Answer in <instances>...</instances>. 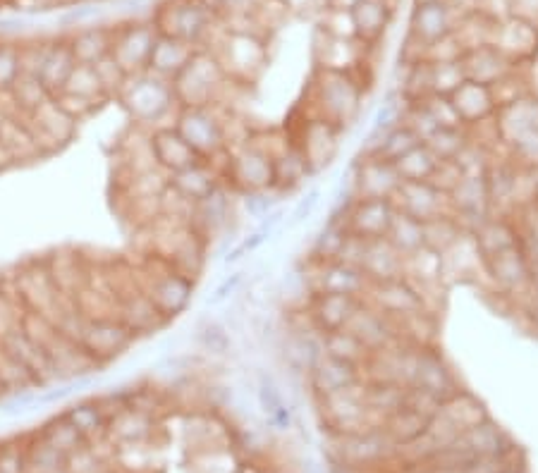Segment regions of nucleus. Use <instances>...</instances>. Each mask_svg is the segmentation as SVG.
I'll list each match as a JSON object with an SVG mask.
<instances>
[{"mask_svg":"<svg viewBox=\"0 0 538 473\" xmlns=\"http://www.w3.org/2000/svg\"><path fill=\"white\" fill-rule=\"evenodd\" d=\"M393 204L397 211L419 220V223H426L436 215L450 213L448 194L440 192L436 184L431 182H400V189L393 196Z\"/></svg>","mask_w":538,"mask_h":473,"instance_id":"nucleus-19","label":"nucleus"},{"mask_svg":"<svg viewBox=\"0 0 538 473\" xmlns=\"http://www.w3.org/2000/svg\"><path fill=\"white\" fill-rule=\"evenodd\" d=\"M149 149L151 158H154L156 168L163 170L165 175H175V172L192 168L194 163L204 161L173 125L151 129L149 134Z\"/></svg>","mask_w":538,"mask_h":473,"instance_id":"nucleus-18","label":"nucleus"},{"mask_svg":"<svg viewBox=\"0 0 538 473\" xmlns=\"http://www.w3.org/2000/svg\"><path fill=\"white\" fill-rule=\"evenodd\" d=\"M321 344H323V354L333 356V359L345 361V364L359 366L364 371L366 361L371 359V352L364 347L362 342L354 337L350 330L342 328L335 330V333H326L321 335Z\"/></svg>","mask_w":538,"mask_h":473,"instance_id":"nucleus-40","label":"nucleus"},{"mask_svg":"<svg viewBox=\"0 0 538 473\" xmlns=\"http://www.w3.org/2000/svg\"><path fill=\"white\" fill-rule=\"evenodd\" d=\"M72 55H75L77 65H96L110 55L113 46V29L110 27H82L67 39Z\"/></svg>","mask_w":538,"mask_h":473,"instance_id":"nucleus-37","label":"nucleus"},{"mask_svg":"<svg viewBox=\"0 0 538 473\" xmlns=\"http://www.w3.org/2000/svg\"><path fill=\"white\" fill-rule=\"evenodd\" d=\"M347 330H350V333L357 337L371 354L383 352V349L400 342L395 323L390 321L385 313L374 309L369 301H362V304H359V309L354 311L350 323H347Z\"/></svg>","mask_w":538,"mask_h":473,"instance_id":"nucleus-22","label":"nucleus"},{"mask_svg":"<svg viewBox=\"0 0 538 473\" xmlns=\"http://www.w3.org/2000/svg\"><path fill=\"white\" fill-rule=\"evenodd\" d=\"M240 473H252V471H240Z\"/></svg>","mask_w":538,"mask_h":473,"instance_id":"nucleus-60","label":"nucleus"},{"mask_svg":"<svg viewBox=\"0 0 538 473\" xmlns=\"http://www.w3.org/2000/svg\"><path fill=\"white\" fill-rule=\"evenodd\" d=\"M347 227L338 218H328V223L321 227L319 235L314 237V244L309 249V261L311 263H328L338 261L342 254V247L347 242Z\"/></svg>","mask_w":538,"mask_h":473,"instance_id":"nucleus-42","label":"nucleus"},{"mask_svg":"<svg viewBox=\"0 0 538 473\" xmlns=\"http://www.w3.org/2000/svg\"><path fill=\"white\" fill-rule=\"evenodd\" d=\"M39 438L48 442V445L55 447V450H60L65 454H70V452H75L79 450V447L82 445H87V440H84V435L79 433V430L72 426L70 421L65 419L63 414L58 416V419H53V421H48L44 428L39 430Z\"/></svg>","mask_w":538,"mask_h":473,"instance_id":"nucleus-48","label":"nucleus"},{"mask_svg":"<svg viewBox=\"0 0 538 473\" xmlns=\"http://www.w3.org/2000/svg\"><path fill=\"white\" fill-rule=\"evenodd\" d=\"M395 213L393 199H354L342 215V223L350 235L369 242V239H383L388 235Z\"/></svg>","mask_w":538,"mask_h":473,"instance_id":"nucleus-14","label":"nucleus"},{"mask_svg":"<svg viewBox=\"0 0 538 473\" xmlns=\"http://www.w3.org/2000/svg\"><path fill=\"white\" fill-rule=\"evenodd\" d=\"M438 161H457L460 153L469 146V129L440 127L424 141Z\"/></svg>","mask_w":538,"mask_h":473,"instance_id":"nucleus-47","label":"nucleus"},{"mask_svg":"<svg viewBox=\"0 0 538 473\" xmlns=\"http://www.w3.org/2000/svg\"><path fill=\"white\" fill-rule=\"evenodd\" d=\"M115 318H120L137 337L156 333V330H161L163 325L170 323L165 321L163 313L156 309L154 301L146 297L144 290L122 294L118 304H115Z\"/></svg>","mask_w":538,"mask_h":473,"instance_id":"nucleus-28","label":"nucleus"},{"mask_svg":"<svg viewBox=\"0 0 538 473\" xmlns=\"http://www.w3.org/2000/svg\"><path fill=\"white\" fill-rule=\"evenodd\" d=\"M53 101L58 103V106L63 108L65 113L70 115V118L75 122L87 120L89 115H94L96 110L101 108L99 103L87 101V98H79V96H72V94H58V96H53Z\"/></svg>","mask_w":538,"mask_h":473,"instance_id":"nucleus-54","label":"nucleus"},{"mask_svg":"<svg viewBox=\"0 0 538 473\" xmlns=\"http://www.w3.org/2000/svg\"><path fill=\"white\" fill-rule=\"evenodd\" d=\"M374 309H378L390 321H405L409 316H419V313L429 311V304L426 299L421 297V292L417 287L409 282L405 275L397 280H388V282H378V285H371L369 294L366 299Z\"/></svg>","mask_w":538,"mask_h":473,"instance_id":"nucleus-12","label":"nucleus"},{"mask_svg":"<svg viewBox=\"0 0 538 473\" xmlns=\"http://www.w3.org/2000/svg\"><path fill=\"white\" fill-rule=\"evenodd\" d=\"M8 96L12 101V113L15 115H32L34 110H39L46 101H51V94L46 91V86L41 84L39 77L34 75H22L17 77V82L12 84V89L8 91Z\"/></svg>","mask_w":538,"mask_h":473,"instance_id":"nucleus-41","label":"nucleus"},{"mask_svg":"<svg viewBox=\"0 0 538 473\" xmlns=\"http://www.w3.org/2000/svg\"><path fill=\"white\" fill-rule=\"evenodd\" d=\"M510 63L512 60L505 58L495 46H479L460 55L464 79L486 86H495L498 82H503V79L510 75Z\"/></svg>","mask_w":538,"mask_h":473,"instance_id":"nucleus-30","label":"nucleus"},{"mask_svg":"<svg viewBox=\"0 0 538 473\" xmlns=\"http://www.w3.org/2000/svg\"><path fill=\"white\" fill-rule=\"evenodd\" d=\"M340 447L338 454L345 464L362 466V464H376L383 457H388L390 452L397 450V445L390 440V435L385 433L383 426L364 428L357 433H340Z\"/></svg>","mask_w":538,"mask_h":473,"instance_id":"nucleus-21","label":"nucleus"},{"mask_svg":"<svg viewBox=\"0 0 538 473\" xmlns=\"http://www.w3.org/2000/svg\"><path fill=\"white\" fill-rule=\"evenodd\" d=\"M244 282V273H232L230 278H225L220 285L216 287V292H213V297L209 299L211 306H220L225 304V301L235 297V292L240 290V285Z\"/></svg>","mask_w":538,"mask_h":473,"instance_id":"nucleus-56","label":"nucleus"},{"mask_svg":"<svg viewBox=\"0 0 538 473\" xmlns=\"http://www.w3.org/2000/svg\"><path fill=\"white\" fill-rule=\"evenodd\" d=\"M455 27L457 22L448 0L417 3L412 10V20H409V39L417 41L429 53V48L436 46V43L450 39Z\"/></svg>","mask_w":538,"mask_h":473,"instance_id":"nucleus-15","label":"nucleus"},{"mask_svg":"<svg viewBox=\"0 0 538 473\" xmlns=\"http://www.w3.org/2000/svg\"><path fill=\"white\" fill-rule=\"evenodd\" d=\"M218 51H211L235 84H249L266 67V43L254 32L225 29Z\"/></svg>","mask_w":538,"mask_h":473,"instance_id":"nucleus-6","label":"nucleus"},{"mask_svg":"<svg viewBox=\"0 0 538 473\" xmlns=\"http://www.w3.org/2000/svg\"><path fill=\"white\" fill-rule=\"evenodd\" d=\"M429 421L426 416L417 414L414 409L409 407H402L400 411H395L393 416H388L381 426L385 433L390 435V440L395 442L397 447H405L409 445V442H414L417 438H421V435L426 433V428H429Z\"/></svg>","mask_w":538,"mask_h":473,"instance_id":"nucleus-43","label":"nucleus"},{"mask_svg":"<svg viewBox=\"0 0 538 473\" xmlns=\"http://www.w3.org/2000/svg\"><path fill=\"white\" fill-rule=\"evenodd\" d=\"M168 182L170 187H175L177 192L192 201V204H199L206 196L216 192L220 184H223V177H220V172L213 168L209 161H199L194 163L192 168L170 175Z\"/></svg>","mask_w":538,"mask_h":473,"instance_id":"nucleus-34","label":"nucleus"},{"mask_svg":"<svg viewBox=\"0 0 538 473\" xmlns=\"http://www.w3.org/2000/svg\"><path fill=\"white\" fill-rule=\"evenodd\" d=\"M216 20L220 17L204 0H168L156 10L151 22H154L158 34L173 36V39L201 48L206 36L216 27Z\"/></svg>","mask_w":538,"mask_h":473,"instance_id":"nucleus-4","label":"nucleus"},{"mask_svg":"<svg viewBox=\"0 0 538 473\" xmlns=\"http://www.w3.org/2000/svg\"><path fill=\"white\" fill-rule=\"evenodd\" d=\"M27 466L29 473H58L60 469H65V454L41 438H36L27 447Z\"/></svg>","mask_w":538,"mask_h":473,"instance_id":"nucleus-50","label":"nucleus"},{"mask_svg":"<svg viewBox=\"0 0 538 473\" xmlns=\"http://www.w3.org/2000/svg\"><path fill=\"white\" fill-rule=\"evenodd\" d=\"M409 387L426 392V395L438 399V402H445V399L460 390L450 364L433 344L417 347V361H414V376Z\"/></svg>","mask_w":538,"mask_h":473,"instance_id":"nucleus-13","label":"nucleus"},{"mask_svg":"<svg viewBox=\"0 0 538 473\" xmlns=\"http://www.w3.org/2000/svg\"><path fill=\"white\" fill-rule=\"evenodd\" d=\"M448 98L464 129H476L486 125V122L493 120L495 110H498L491 86L469 82V79H464Z\"/></svg>","mask_w":538,"mask_h":473,"instance_id":"nucleus-23","label":"nucleus"},{"mask_svg":"<svg viewBox=\"0 0 538 473\" xmlns=\"http://www.w3.org/2000/svg\"><path fill=\"white\" fill-rule=\"evenodd\" d=\"M20 75H22L20 43L0 41V94H8Z\"/></svg>","mask_w":538,"mask_h":473,"instance_id":"nucleus-51","label":"nucleus"},{"mask_svg":"<svg viewBox=\"0 0 538 473\" xmlns=\"http://www.w3.org/2000/svg\"><path fill=\"white\" fill-rule=\"evenodd\" d=\"M24 120H27L29 129H32L36 141H39L41 151H53L58 149V146L70 144L72 137L77 134L79 125V122L72 120L53 98L46 101L39 110H34L32 115H24Z\"/></svg>","mask_w":538,"mask_h":473,"instance_id":"nucleus-20","label":"nucleus"},{"mask_svg":"<svg viewBox=\"0 0 538 473\" xmlns=\"http://www.w3.org/2000/svg\"><path fill=\"white\" fill-rule=\"evenodd\" d=\"M452 447L472 454L474 459L505 457V454L512 452L510 438H507L503 430H500V426H495L491 419L476 423V426L467 428L464 433L457 435V440L452 442Z\"/></svg>","mask_w":538,"mask_h":473,"instance_id":"nucleus-31","label":"nucleus"},{"mask_svg":"<svg viewBox=\"0 0 538 473\" xmlns=\"http://www.w3.org/2000/svg\"><path fill=\"white\" fill-rule=\"evenodd\" d=\"M60 94H72V96H79V98H87V101L99 103V106L110 101L106 89H103L99 75H96L94 65H75V70H72V75H70V79H67L65 89L60 91Z\"/></svg>","mask_w":538,"mask_h":473,"instance_id":"nucleus-46","label":"nucleus"},{"mask_svg":"<svg viewBox=\"0 0 538 473\" xmlns=\"http://www.w3.org/2000/svg\"><path fill=\"white\" fill-rule=\"evenodd\" d=\"M8 395H10V387L5 385V380H3V378H0V399H5Z\"/></svg>","mask_w":538,"mask_h":473,"instance_id":"nucleus-57","label":"nucleus"},{"mask_svg":"<svg viewBox=\"0 0 538 473\" xmlns=\"http://www.w3.org/2000/svg\"><path fill=\"white\" fill-rule=\"evenodd\" d=\"M194 53H197V46H192V43L173 39V36L158 34L154 48H151L146 70L154 72V75L158 77L168 79V82H173V79L185 70V65L192 60Z\"/></svg>","mask_w":538,"mask_h":473,"instance_id":"nucleus-32","label":"nucleus"},{"mask_svg":"<svg viewBox=\"0 0 538 473\" xmlns=\"http://www.w3.org/2000/svg\"><path fill=\"white\" fill-rule=\"evenodd\" d=\"M319 201H321V189L319 187L309 189L307 196H302V199H299V204L295 208H292V213H290V227L309 223L311 215H314L316 208H319Z\"/></svg>","mask_w":538,"mask_h":473,"instance_id":"nucleus-55","label":"nucleus"},{"mask_svg":"<svg viewBox=\"0 0 538 473\" xmlns=\"http://www.w3.org/2000/svg\"><path fill=\"white\" fill-rule=\"evenodd\" d=\"M385 239L405 258L417 254L419 249H424V223L397 211Z\"/></svg>","mask_w":538,"mask_h":473,"instance_id":"nucleus-45","label":"nucleus"},{"mask_svg":"<svg viewBox=\"0 0 538 473\" xmlns=\"http://www.w3.org/2000/svg\"><path fill=\"white\" fill-rule=\"evenodd\" d=\"M94 67H96V75H99V79H101L103 89H106L108 98L118 96V91L122 89V84H125V79H127L125 72H122V67L115 63L110 55L108 58H103L101 63H96Z\"/></svg>","mask_w":538,"mask_h":473,"instance_id":"nucleus-52","label":"nucleus"},{"mask_svg":"<svg viewBox=\"0 0 538 473\" xmlns=\"http://www.w3.org/2000/svg\"><path fill=\"white\" fill-rule=\"evenodd\" d=\"M390 3H395V0H390Z\"/></svg>","mask_w":538,"mask_h":473,"instance_id":"nucleus-61","label":"nucleus"},{"mask_svg":"<svg viewBox=\"0 0 538 473\" xmlns=\"http://www.w3.org/2000/svg\"><path fill=\"white\" fill-rule=\"evenodd\" d=\"M464 235H467V232H464L460 220H457L452 213L436 215V218L426 220L424 223V247L436 251L440 256L448 254Z\"/></svg>","mask_w":538,"mask_h":473,"instance_id":"nucleus-39","label":"nucleus"},{"mask_svg":"<svg viewBox=\"0 0 538 473\" xmlns=\"http://www.w3.org/2000/svg\"><path fill=\"white\" fill-rule=\"evenodd\" d=\"M158 39V29L154 22H130L113 29V46L110 58L122 67L125 75H137L149 65L151 48Z\"/></svg>","mask_w":538,"mask_h":473,"instance_id":"nucleus-10","label":"nucleus"},{"mask_svg":"<svg viewBox=\"0 0 538 473\" xmlns=\"http://www.w3.org/2000/svg\"><path fill=\"white\" fill-rule=\"evenodd\" d=\"M307 280L311 294H345V297L366 299L371 282L362 268L345 261L311 263L307 261Z\"/></svg>","mask_w":538,"mask_h":473,"instance_id":"nucleus-9","label":"nucleus"},{"mask_svg":"<svg viewBox=\"0 0 538 473\" xmlns=\"http://www.w3.org/2000/svg\"><path fill=\"white\" fill-rule=\"evenodd\" d=\"M77 342L82 344L84 352H87L96 364L103 366L125 354L127 349L137 342V335H134L120 318L101 316L84 321Z\"/></svg>","mask_w":538,"mask_h":473,"instance_id":"nucleus-8","label":"nucleus"},{"mask_svg":"<svg viewBox=\"0 0 538 473\" xmlns=\"http://www.w3.org/2000/svg\"><path fill=\"white\" fill-rule=\"evenodd\" d=\"M58 473H70V471H67V469H60V471H58Z\"/></svg>","mask_w":538,"mask_h":473,"instance_id":"nucleus-58","label":"nucleus"},{"mask_svg":"<svg viewBox=\"0 0 538 473\" xmlns=\"http://www.w3.org/2000/svg\"><path fill=\"white\" fill-rule=\"evenodd\" d=\"M309 387L314 390L316 397H328L335 392L347 390V387L359 385L364 380V371L359 366L345 364V361L333 359V356L323 354L319 361L307 371Z\"/></svg>","mask_w":538,"mask_h":473,"instance_id":"nucleus-27","label":"nucleus"},{"mask_svg":"<svg viewBox=\"0 0 538 473\" xmlns=\"http://www.w3.org/2000/svg\"><path fill=\"white\" fill-rule=\"evenodd\" d=\"M223 182L242 194L273 189V156L252 137L247 144L230 151L223 170Z\"/></svg>","mask_w":538,"mask_h":473,"instance_id":"nucleus-7","label":"nucleus"},{"mask_svg":"<svg viewBox=\"0 0 538 473\" xmlns=\"http://www.w3.org/2000/svg\"><path fill=\"white\" fill-rule=\"evenodd\" d=\"M503 473H517V471H512V469H507V471H503Z\"/></svg>","mask_w":538,"mask_h":473,"instance_id":"nucleus-59","label":"nucleus"},{"mask_svg":"<svg viewBox=\"0 0 538 473\" xmlns=\"http://www.w3.org/2000/svg\"><path fill=\"white\" fill-rule=\"evenodd\" d=\"M311 177L309 165L304 161L302 151L297 144H287L273 156V189L278 194H290L297 187H302Z\"/></svg>","mask_w":538,"mask_h":473,"instance_id":"nucleus-35","label":"nucleus"},{"mask_svg":"<svg viewBox=\"0 0 538 473\" xmlns=\"http://www.w3.org/2000/svg\"><path fill=\"white\" fill-rule=\"evenodd\" d=\"M359 268L364 270V275L369 278L371 285H378V282L397 280L405 275V256L385 237L369 239V242H364Z\"/></svg>","mask_w":538,"mask_h":473,"instance_id":"nucleus-29","label":"nucleus"},{"mask_svg":"<svg viewBox=\"0 0 538 473\" xmlns=\"http://www.w3.org/2000/svg\"><path fill=\"white\" fill-rule=\"evenodd\" d=\"M347 12H350L354 39L364 46H376L393 22L390 0H354Z\"/></svg>","mask_w":538,"mask_h":473,"instance_id":"nucleus-26","label":"nucleus"},{"mask_svg":"<svg viewBox=\"0 0 538 473\" xmlns=\"http://www.w3.org/2000/svg\"><path fill=\"white\" fill-rule=\"evenodd\" d=\"M481 268L486 270V275L491 278L495 290H500L503 294L517 292L519 287L527 285L531 280L529 261L522 244H515V247H507L503 251H498V254L484 258V261H481Z\"/></svg>","mask_w":538,"mask_h":473,"instance_id":"nucleus-24","label":"nucleus"},{"mask_svg":"<svg viewBox=\"0 0 538 473\" xmlns=\"http://www.w3.org/2000/svg\"><path fill=\"white\" fill-rule=\"evenodd\" d=\"M362 301L364 299L345 297V294H311L309 304L304 306V313H307L311 325L321 335H326L347 328V323H350V318Z\"/></svg>","mask_w":538,"mask_h":473,"instance_id":"nucleus-25","label":"nucleus"},{"mask_svg":"<svg viewBox=\"0 0 538 473\" xmlns=\"http://www.w3.org/2000/svg\"><path fill=\"white\" fill-rule=\"evenodd\" d=\"M340 134V129L333 127L326 120L309 118L304 122L302 134H299V141H295V144L297 149L302 151L311 175H319V172L326 170L328 165L333 163V158L338 156Z\"/></svg>","mask_w":538,"mask_h":473,"instance_id":"nucleus-17","label":"nucleus"},{"mask_svg":"<svg viewBox=\"0 0 538 473\" xmlns=\"http://www.w3.org/2000/svg\"><path fill=\"white\" fill-rule=\"evenodd\" d=\"M438 158L426 144L414 146L412 151L405 153L400 161H395V170L402 182H431L433 172L438 168Z\"/></svg>","mask_w":538,"mask_h":473,"instance_id":"nucleus-44","label":"nucleus"},{"mask_svg":"<svg viewBox=\"0 0 538 473\" xmlns=\"http://www.w3.org/2000/svg\"><path fill=\"white\" fill-rule=\"evenodd\" d=\"M400 182L395 165L376 156H359L352 170V189L357 199H393Z\"/></svg>","mask_w":538,"mask_h":473,"instance_id":"nucleus-16","label":"nucleus"},{"mask_svg":"<svg viewBox=\"0 0 538 473\" xmlns=\"http://www.w3.org/2000/svg\"><path fill=\"white\" fill-rule=\"evenodd\" d=\"M75 65L77 60L75 55H72L70 46H67V39H53L51 46H48L44 63H41L39 72H36V77H39L41 84L46 86L48 94L55 96L65 89L67 79H70Z\"/></svg>","mask_w":538,"mask_h":473,"instance_id":"nucleus-36","label":"nucleus"},{"mask_svg":"<svg viewBox=\"0 0 538 473\" xmlns=\"http://www.w3.org/2000/svg\"><path fill=\"white\" fill-rule=\"evenodd\" d=\"M115 101L125 108V113L130 115L134 125L139 127H168L163 125L165 120L177 113V98L173 91V82L154 75V72L144 70L137 75H127L125 84L115 96Z\"/></svg>","mask_w":538,"mask_h":473,"instance_id":"nucleus-1","label":"nucleus"},{"mask_svg":"<svg viewBox=\"0 0 538 473\" xmlns=\"http://www.w3.org/2000/svg\"><path fill=\"white\" fill-rule=\"evenodd\" d=\"M0 473H29L27 447L17 445V442L0 445Z\"/></svg>","mask_w":538,"mask_h":473,"instance_id":"nucleus-53","label":"nucleus"},{"mask_svg":"<svg viewBox=\"0 0 538 473\" xmlns=\"http://www.w3.org/2000/svg\"><path fill=\"white\" fill-rule=\"evenodd\" d=\"M142 290L146 297L154 301V306L163 313L165 321H173L187 309L194 297V280L187 275L177 273L173 266L163 263L161 273L146 275L142 280Z\"/></svg>","mask_w":538,"mask_h":473,"instance_id":"nucleus-11","label":"nucleus"},{"mask_svg":"<svg viewBox=\"0 0 538 473\" xmlns=\"http://www.w3.org/2000/svg\"><path fill=\"white\" fill-rule=\"evenodd\" d=\"M311 106L314 115L345 132L359 118L364 106V84L352 72L319 70L311 89Z\"/></svg>","mask_w":538,"mask_h":473,"instance_id":"nucleus-2","label":"nucleus"},{"mask_svg":"<svg viewBox=\"0 0 538 473\" xmlns=\"http://www.w3.org/2000/svg\"><path fill=\"white\" fill-rule=\"evenodd\" d=\"M230 84L235 82L225 75L216 55L209 48H197L185 70L173 79V91L180 108H204L220 106Z\"/></svg>","mask_w":538,"mask_h":473,"instance_id":"nucleus-3","label":"nucleus"},{"mask_svg":"<svg viewBox=\"0 0 538 473\" xmlns=\"http://www.w3.org/2000/svg\"><path fill=\"white\" fill-rule=\"evenodd\" d=\"M469 237H472L474 249L481 261L488 256L498 254V251L515 247V244L522 242V239H519L517 227L512 225L507 218H498L495 213L488 215L486 220H481V223L469 232Z\"/></svg>","mask_w":538,"mask_h":473,"instance_id":"nucleus-33","label":"nucleus"},{"mask_svg":"<svg viewBox=\"0 0 538 473\" xmlns=\"http://www.w3.org/2000/svg\"><path fill=\"white\" fill-rule=\"evenodd\" d=\"M197 344L209 356H228L232 352V333L220 321H204L197 328Z\"/></svg>","mask_w":538,"mask_h":473,"instance_id":"nucleus-49","label":"nucleus"},{"mask_svg":"<svg viewBox=\"0 0 538 473\" xmlns=\"http://www.w3.org/2000/svg\"><path fill=\"white\" fill-rule=\"evenodd\" d=\"M173 127L204 161H213V158L228 153L225 118L218 113V106L180 108Z\"/></svg>","mask_w":538,"mask_h":473,"instance_id":"nucleus-5","label":"nucleus"},{"mask_svg":"<svg viewBox=\"0 0 538 473\" xmlns=\"http://www.w3.org/2000/svg\"><path fill=\"white\" fill-rule=\"evenodd\" d=\"M63 416L79 430V433L84 435V440L87 442L106 438L108 416L103 414V409L99 407L96 399H82V402L70 404Z\"/></svg>","mask_w":538,"mask_h":473,"instance_id":"nucleus-38","label":"nucleus"}]
</instances>
